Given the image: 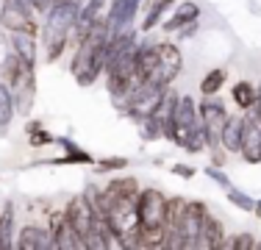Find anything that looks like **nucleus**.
<instances>
[{
    "mask_svg": "<svg viewBox=\"0 0 261 250\" xmlns=\"http://www.w3.org/2000/svg\"><path fill=\"white\" fill-rule=\"evenodd\" d=\"M109 25H106V14L89 28V34L75 45V56L70 61V72L81 86H92L100 72L106 70V50H109Z\"/></svg>",
    "mask_w": 261,
    "mask_h": 250,
    "instance_id": "f257e3e1",
    "label": "nucleus"
},
{
    "mask_svg": "<svg viewBox=\"0 0 261 250\" xmlns=\"http://www.w3.org/2000/svg\"><path fill=\"white\" fill-rule=\"evenodd\" d=\"M170 142L189 153H203L206 145V131L200 122V111H197V100L192 95H181L172 114V131H170Z\"/></svg>",
    "mask_w": 261,
    "mask_h": 250,
    "instance_id": "7ed1b4c3",
    "label": "nucleus"
},
{
    "mask_svg": "<svg viewBox=\"0 0 261 250\" xmlns=\"http://www.w3.org/2000/svg\"><path fill=\"white\" fill-rule=\"evenodd\" d=\"M156 50H159V67L153 70L150 81L172 86V81L178 78V72H181V67H184V56L172 42H156Z\"/></svg>",
    "mask_w": 261,
    "mask_h": 250,
    "instance_id": "6e6552de",
    "label": "nucleus"
},
{
    "mask_svg": "<svg viewBox=\"0 0 261 250\" xmlns=\"http://www.w3.org/2000/svg\"><path fill=\"white\" fill-rule=\"evenodd\" d=\"M14 97H11V89L6 81H0V136L9 134L11 120H14Z\"/></svg>",
    "mask_w": 261,
    "mask_h": 250,
    "instance_id": "aec40b11",
    "label": "nucleus"
},
{
    "mask_svg": "<svg viewBox=\"0 0 261 250\" xmlns=\"http://www.w3.org/2000/svg\"><path fill=\"white\" fill-rule=\"evenodd\" d=\"M125 167H128L125 156H109V159L95 161V170L97 172H117V170H125Z\"/></svg>",
    "mask_w": 261,
    "mask_h": 250,
    "instance_id": "393cba45",
    "label": "nucleus"
},
{
    "mask_svg": "<svg viewBox=\"0 0 261 250\" xmlns=\"http://www.w3.org/2000/svg\"><path fill=\"white\" fill-rule=\"evenodd\" d=\"M50 234H53V250H86L84 239L78 236V231L72 228L67 209L61 211H50Z\"/></svg>",
    "mask_w": 261,
    "mask_h": 250,
    "instance_id": "1a4fd4ad",
    "label": "nucleus"
},
{
    "mask_svg": "<svg viewBox=\"0 0 261 250\" xmlns=\"http://www.w3.org/2000/svg\"><path fill=\"white\" fill-rule=\"evenodd\" d=\"M170 6H175V0H150V3H147L145 17H142V22H139L142 34H150V31L161 22V17H164V11L170 9Z\"/></svg>",
    "mask_w": 261,
    "mask_h": 250,
    "instance_id": "6ab92c4d",
    "label": "nucleus"
},
{
    "mask_svg": "<svg viewBox=\"0 0 261 250\" xmlns=\"http://www.w3.org/2000/svg\"><path fill=\"white\" fill-rule=\"evenodd\" d=\"M136 214H139L142 228H156V225H167V195L159 189H139L136 197Z\"/></svg>",
    "mask_w": 261,
    "mask_h": 250,
    "instance_id": "39448f33",
    "label": "nucleus"
},
{
    "mask_svg": "<svg viewBox=\"0 0 261 250\" xmlns=\"http://www.w3.org/2000/svg\"><path fill=\"white\" fill-rule=\"evenodd\" d=\"M56 142H59V145L67 150L64 159H59L61 164H95V159H92V156L86 153V150H81L72 139H56Z\"/></svg>",
    "mask_w": 261,
    "mask_h": 250,
    "instance_id": "4be33fe9",
    "label": "nucleus"
},
{
    "mask_svg": "<svg viewBox=\"0 0 261 250\" xmlns=\"http://www.w3.org/2000/svg\"><path fill=\"white\" fill-rule=\"evenodd\" d=\"M34 14L36 11L31 9L28 0H3L0 25L6 31H31V34H39V25H36Z\"/></svg>",
    "mask_w": 261,
    "mask_h": 250,
    "instance_id": "423d86ee",
    "label": "nucleus"
},
{
    "mask_svg": "<svg viewBox=\"0 0 261 250\" xmlns=\"http://www.w3.org/2000/svg\"><path fill=\"white\" fill-rule=\"evenodd\" d=\"M67 217H70L72 228L78 231V236L84 239V245L89 247V236H92V231H95V203H92L89 192L70 197V203H67Z\"/></svg>",
    "mask_w": 261,
    "mask_h": 250,
    "instance_id": "0eeeda50",
    "label": "nucleus"
},
{
    "mask_svg": "<svg viewBox=\"0 0 261 250\" xmlns=\"http://www.w3.org/2000/svg\"><path fill=\"white\" fill-rule=\"evenodd\" d=\"M245 136H242V150L239 156L247 164H261V120H256L253 114H245Z\"/></svg>",
    "mask_w": 261,
    "mask_h": 250,
    "instance_id": "f8f14e48",
    "label": "nucleus"
},
{
    "mask_svg": "<svg viewBox=\"0 0 261 250\" xmlns=\"http://www.w3.org/2000/svg\"><path fill=\"white\" fill-rule=\"evenodd\" d=\"M256 247H258V250H261V239H258V242H256Z\"/></svg>",
    "mask_w": 261,
    "mask_h": 250,
    "instance_id": "7c9ffc66",
    "label": "nucleus"
},
{
    "mask_svg": "<svg viewBox=\"0 0 261 250\" xmlns=\"http://www.w3.org/2000/svg\"><path fill=\"white\" fill-rule=\"evenodd\" d=\"M245 122H247V117L242 114H228V120L225 125H222V136H220V142H222V147L228 150V153H239L242 150V136H245Z\"/></svg>",
    "mask_w": 261,
    "mask_h": 250,
    "instance_id": "4468645a",
    "label": "nucleus"
},
{
    "mask_svg": "<svg viewBox=\"0 0 261 250\" xmlns=\"http://www.w3.org/2000/svg\"><path fill=\"white\" fill-rule=\"evenodd\" d=\"M220 247H228V250H253V247H256V239H253L250 231H242V234L231 236V239H222Z\"/></svg>",
    "mask_w": 261,
    "mask_h": 250,
    "instance_id": "b1692460",
    "label": "nucleus"
},
{
    "mask_svg": "<svg viewBox=\"0 0 261 250\" xmlns=\"http://www.w3.org/2000/svg\"><path fill=\"white\" fill-rule=\"evenodd\" d=\"M225 78H228V72L222 70V67H214V70H208L206 75L200 78V95L203 97H211V95H220V89L225 86Z\"/></svg>",
    "mask_w": 261,
    "mask_h": 250,
    "instance_id": "412c9836",
    "label": "nucleus"
},
{
    "mask_svg": "<svg viewBox=\"0 0 261 250\" xmlns=\"http://www.w3.org/2000/svg\"><path fill=\"white\" fill-rule=\"evenodd\" d=\"M197 17H200V6L192 3V0H184V3L175 6V11L164 20V31H167V34L184 31V28H189V25H195Z\"/></svg>",
    "mask_w": 261,
    "mask_h": 250,
    "instance_id": "ddd939ff",
    "label": "nucleus"
},
{
    "mask_svg": "<svg viewBox=\"0 0 261 250\" xmlns=\"http://www.w3.org/2000/svg\"><path fill=\"white\" fill-rule=\"evenodd\" d=\"M206 175H208L211 181H214V184H220V186H222V189H225V192H228V189H231V186H233L231 181H228V175L222 172V167H220V170H217V164L206 167Z\"/></svg>",
    "mask_w": 261,
    "mask_h": 250,
    "instance_id": "bb28decb",
    "label": "nucleus"
},
{
    "mask_svg": "<svg viewBox=\"0 0 261 250\" xmlns=\"http://www.w3.org/2000/svg\"><path fill=\"white\" fill-rule=\"evenodd\" d=\"M172 172L181 175V178H195V170H192L189 164H175V167H172Z\"/></svg>",
    "mask_w": 261,
    "mask_h": 250,
    "instance_id": "c85d7f7f",
    "label": "nucleus"
},
{
    "mask_svg": "<svg viewBox=\"0 0 261 250\" xmlns=\"http://www.w3.org/2000/svg\"><path fill=\"white\" fill-rule=\"evenodd\" d=\"M0 78L9 84L11 97H14V111L20 117H28L36 100V78H34V64L22 61L17 53L6 56L3 67H0Z\"/></svg>",
    "mask_w": 261,
    "mask_h": 250,
    "instance_id": "20e7f679",
    "label": "nucleus"
},
{
    "mask_svg": "<svg viewBox=\"0 0 261 250\" xmlns=\"http://www.w3.org/2000/svg\"><path fill=\"white\" fill-rule=\"evenodd\" d=\"M28 142L34 147H45V145H53L56 136L50 134V131H45L39 122H28Z\"/></svg>",
    "mask_w": 261,
    "mask_h": 250,
    "instance_id": "5701e85b",
    "label": "nucleus"
},
{
    "mask_svg": "<svg viewBox=\"0 0 261 250\" xmlns=\"http://www.w3.org/2000/svg\"><path fill=\"white\" fill-rule=\"evenodd\" d=\"M222 239H225V228H222V222L206 209L203 222H200V247L203 250H217L222 245Z\"/></svg>",
    "mask_w": 261,
    "mask_h": 250,
    "instance_id": "2eb2a0df",
    "label": "nucleus"
},
{
    "mask_svg": "<svg viewBox=\"0 0 261 250\" xmlns=\"http://www.w3.org/2000/svg\"><path fill=\"white\" fill-rule=\"evenodd\" d=\"M225 195H228V200H231V203L236 206V209H242V211H253V209H256V200H250L247 195H242V192H236L233 186L225 192Z\"/></svg>",
    "mask_w": 261,
    "mask_h": 250,
    "instance_id": "a878e982",
    "label": "nucleus"
},
{
    "mask_svg": "<svg viewBox=\"0 0 261 250\" xmlns=\"http://www.w3.org/2000/svg\"><path fill=\"white\" fill-rule=\"evenodd\" d=\"M11 47L28 64H36V56H39V36L31 34V31H11Z\"/></svg>",
    "mask_w": 261,
    "mask_h": 250,
    "instance_id": "dca6fc26",
    "label": "nucleus"
},
{
    "mask_svg": "<svg viewBox=\"0 0 261 250\" xmlns=\"http://www.w3.org/2000/svg\"><path fill=\"white\" fill-rule=\"evenodd\" d=\"M206 214V203L200 200H189L181 220V239H184V250H195L200 247V222Z\"/></svg>",
    "mask_w": 261,
    "mask_h": 250,
    "instance_id": "9d476101",
    "label": "nucleus"
},
{
    "mask_svg": "<svg viewBox=\"0 0 261 250\" xmlns=\"http://www.w3.org/2000/svg\"><path fill=\"white\" fill-rule=\"evenodd\" d=\"M231 100L242 114H247V111L253 109V103H256V86H253L250 81H245V78L236 81L233 89H231Z\"/></svg>",
    "mask_w": 261,
    "mask_h": 250,
    "instance_id": "a211bd4d",
    "label": "nucleus"
},
{
    "mask_svg": "<svg viewBox=\"0 0 261 250\" xmlns=\"http://www.w3.org/2000/svg\"><path fill=\"white\" fill-rule=\"evenodd\" d=\"M14 236H17V211H14V203L6 200L3 211H0V250L14 247Z\"/></svg>",
    "mask_w": 261,
    "mask_h": 250,
    "instance_id": "f3484780",
    "label": "nucleus"
},
{
    "mask_svg": "<svg viewBox=\"0 0 261 250\" xmlns=\"http://www.w3.org/2000/svg\"><path fill=\"white\" fill-rule=\"evenodd\" d=\"M78 0H56L50 11L45 14V31H42V45H45V59L59 61L70 45V34L78 20Z\"/></svg>",
    "mask_w": 261,
    "mask_h": 250,
    "instance_id": "f03ea898",
    "label": "nucleus"
},
{
    "mask_svg": "<svg viewBox=\"0 0 261 250\" xmlns=\"http://www.w3.org/2000/svg\"><path fill=\"white\" fill-rule=\"evenodd\" d=\"M253 214L261 217V200H256V209H253Z\"/></svg>",
    "mask_w": 261,
    "mask_h": 250,
    "instance_id": "c756f323",
    "label": "nucleus"
},
{
    "mask_svg": "<svg viewBox=\"0 0 261 250\" xmlns=\"http://www.w3.org/2000/svg\"><path fill=\"white\" fill-rule=\"evenodd\" d=\"M14 247L17 250H53V234L47 225L25 222L14 236Z\"/></svg>",
    "mask_w": 261,
    "mask_h": 250,
    "instance_id": "9b49d317",
    "label": "nucleus"
},
{
    "mask_svg": "<svg viewBox=\"0 0 261 250\" xmlns=\"http://www.w3.org/2000/svg\"><path fill=\"white\" fill-rule=\"evenodd\" d=\"M247 114H253L256 120H261V84L256 86V103H253V109L247 111Z\"/></svg>",
    "mask_w": 261,
    "mask_h": 250,
    "instance_id": "cd10ccee",
    "label": "nucleus"
}]
</instances>
